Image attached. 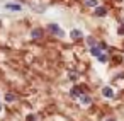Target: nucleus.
Returning a JSON list of instances; mask_svg holds the SVG:
<instances>
[{
  "label": "nucleus",
  "instance_id": "obj_1",
  "mask_svg": "<svg viewBox=\"0 0 124 121\" xmlns=\"http://www.w3.org/2000/svg\"><path fill=\"white\" fill-rule=\"evenodd\" d=\"M48 31L51 33V34H54V36H60V38H63L65 36V31H61V27L58 26V24H48Z\"/></svg>",
  "mask_w": 124,
  "mask_h": 121
},
{
  "label": "nucleus",
  "instance_id": "obj_2",
  "mask_svg": "<svg viewBox=\"0 0 124 121\" xmlns=\"http://www.w3.org/2000/svg\"><path fill=\"white\" fill-rule=\"evenodd\" d=\"M4 7H5L7 10H14V12H21V10H22V5H21V4H10V2H9V4H5Z\"/></svg>",
  "mask_w": 124,
  "mask_h": 121
},
{
  "label": "nucleus",
  "instance_id": "obj_3",
  "mask_svg": "<svg viewBox=\"0 0 124 121\" xmlns=\"http://www.w3.org/2000/svg\"><path fill=\"white\" fill-rule=\"evenodd\" d=\"M70 36H71V39H82V38H83V33H82L80 29H73V31L70 33Z\"/></svg>",
  "mask_w": 124,
  "mask_h": 121
},
{
  "label": "nucleus",
  "instance_id": "obj_4",
  "mask_svg": "<svg viewBox=\"0 0 124 121\" xmlns=\"http://www.w3.org/2000/svg\"><path fill=\"white\" fill-rule=\"evenodd\" d=\"M102 95H104V97H114L112 87H104V89H102Z\"/></svg>",
  "mask_w": 124,
  "mask_h": 121
},
{
  "label": "nucleus",
  "instance_id": "obj_5",
  "mask_svg": "<svg viewBox=\"0 0 124 121\" xmlns=\"http://www.w3.org/2000/svg\"><path fill=\"white\" fill-rule=\"evenodd\" d=\"M90 53H92V56H100L102 55V48L100 46H93V48H90Z\"/></svg>",
  "mask_w": 124,
  "mask_h": 121
},
{
  "label": "nucleus",
  "instance_id": "obj_6",
  "mask_svg": "<svg viewBox=\"0 0 124 121\" xmlns=\"http://www.w3.org/2000/svg\"><path fill=\"white\" fill-rule=\"evenodd\" d=\"M31 36H32V39H39V38H43V31L41 29H32Z\"/></svg>",
  "mask_w": 124,
  "mask_h": 121
},
{
  "label": "nucleus",
  "instance_id": "obj_7",
  "mask_svg": "<svg viewBox=\"0 0 124 121\" xmlns=\"http://www.w3.org/2000/svg\"><path fill=\"white\" fill-rule=\"evenodd\" d=\"M105 14H107L105 7H95V16H99V17H104Z\"/></svg>",
  "mask_w": 124,
  "mask_h": 121
},
{
  "label": "nucleus",
  "instance_id": "obj_8",
  "mask_svg": "<svg viewBox=\"0 0 124 121\" xmlns=\"http://www.w3.org/2000/svg\"><path fill=\"white\" fill-rule=\"evenodd\" d=\"M71 97H82V89L80 87H73L71 89Z\"/></svg>",
  "mask_w": 124,
  "mask_h": 121
},
{
  "label": "nucleus",
  "instance_id": "obj_9",
  "mask_svg": "<svg viewBox=\"0 0 124 121\" xmlns=\"http://www.w3.org/2000/svg\"><path fill=\"white\" fill-rule=\"evenodd\" d=\"M80 102H82V104H90V102H92V99H90V95H87V94H82V97H80Z\"/></svg>",
  "mask_w": 124,
  "mask_h": 121
},
{
  "label": "nucleus",
  "instance_id": "obj_10",
  "mask_svg": "<svg viewBox=\"0 0 124 121\" xmlns=\"http://www.w3.org/2000/svg\"><path fill=\"white\" fill-rule=\"evenodd\" d=\"M17 97H16V94H12V92H9V94H5V101L7 102H14Z\"/></svg>",
  "mask_w": 124,
  "mask_h": 121
},
{
  "label": "nucleus",
  "instance_id": "obj_11",
  "mask_svg": "<svg viewBox=\"0 0 124 121\" xmlns=\"http://www.w3.org/2000/svg\"><path fill=\"white\" fill-rule=\"evenodd\" d=\"M85 5L87 7H99L97 5V0H85Z\"/></svg>",
  "mask_w": 124,
  "mask_h": 121
},
{
  "label": "nucleus",
  "instance_id": "obj_12",
  "mask_svg": "<svg viewBox=\"0 0 124 121\" xmlns=\"http://www.w3.org/2000/svg\"><path fill=\"white\" fill-rule=\"evenodd\" d=\"M87 43H88V46H90V48H93V46H97V41H95L93 38H88V39H87Z\"/></svg>",
  "mask_w": 124,
  "mask_h": 121
},
{
  "label": "nucleus",
  "instance_id": "obj_13",
  "mask_svg": "<svg viewBox=\"0 0 124 121\" xmlns=\"http://www.w3.org/2000/svg\"><path fill=\"white\" fill-rule=\"evenodd\" d=\"M99 61H102V63H105V61H107V56H105V55L102 53V55L99 56Z\"/></svg>",
  "mask_w": 124,
  "mask_h": 121
},
{
  "label": "nucleus",
  "instance_id": "obj_14",
  "mask_svg": "<svg viewBox=\"0 0 124 121\" xmlns=\"http://www.w3.org/2000/svg\"><path fill=\"white\" fill-rule=\"evenodd\" d=\"M26 121H36V116H34V114H27Z\"/></svg>",
  "mask_w": 124,
  "mask_h": 121
},
{
  "label": "nucleus",
  "instance_id": "obj_15",
  "mask_svg": "<svg viewBox=\"0 0 124 121\" xmlns=\"http://www.w3.org/2000/svg\"><path fill=\"white\" fill-rule=\"evenodd\" d=\"M117 33H119V34H124V26H121V27L117 29Z\"/></svg>",
  "mask_w": 124,
  "mask_h": 121
},
{
  "label": "nucleus",
  "instance_id": "obj_16",
  "mask_svg": "<svg viewBox=\"0 0 124 121\" xmlns=\"http://www.w3.org/2000/svg\"><path fill=\"white\" fill-rule=\"evenodd\" d=\"M105 121H116V119H114V118H109V119H105Z\"/></svg>",
  "mask_w": 124,
  "mask_h": 121
},
{
  "label": "nucleus",
  "instance_id": "obj_17",
  "mask_svg": "<svg viewBox=\"0 0 124 121\" xmlns=\"http://www.w3.org/2000/svg\"><path fill=\"white\" fill-rule=\"evenodd\" d=\"M2 107H4V106H2V104H0V112H2Z\"/></svg>",
  "mask_w": 124,
  "mask_h": 121
},
{
  "label": "nucleus",
  "instance_id": "obj_18",
  "mask_svg": "<svg viewBox=\"0 0 124 121\" xmlns=\"http://www.w3.org/2000/svg\"><path fill=\"white\" fill-rule=\"evenodd\" d=\"M0 26H2V21H0Z\"/></svg>",
  "mask_w": 124,
  "mask_h": 121
}]
</instances>
